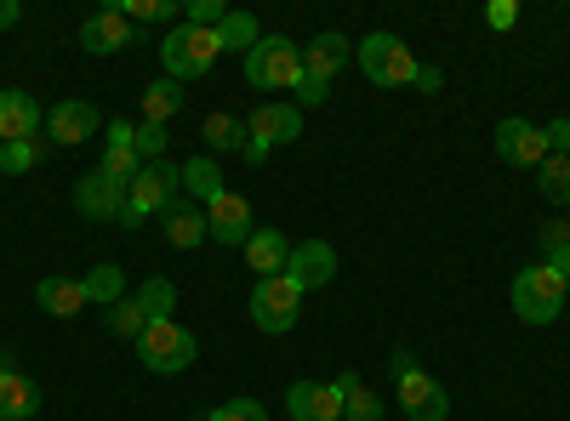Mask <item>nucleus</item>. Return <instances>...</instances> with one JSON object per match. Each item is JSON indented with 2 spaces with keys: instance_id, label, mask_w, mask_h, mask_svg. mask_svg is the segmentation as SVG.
Segmentation results:
<instances>
[{
  "instance_id": "27",
  "label": "nucleus",
  "mask_w": 570,
  "mask_h": 421,
  "mask_svg": "<svg viewBox=\"0 0 570 421\" xmlns=\"http://www.w3.org/2000/svg\"><path fill=\"white\" fill-rule=\"evenodd\" d=\"M263 40V23L252 18V12H228L223 23H217V46H223V52H252V46Z\"/></svg>"
},
{
  "instance_id": "20",
  "label": "nucleus",
  "mask_w": 570,
  "mask_h": 421,
  "mask_svg": "<svg viewBox=\"0 0 570 421\" xmlns=\"http://www.w3.org/2000/svg\"><path fill=\"white\" fill-rule=\"evenodd\" d=\"M240 251H246V268L257 279H274V273H285V262H292V245H285L279 228H252V240Z\"/></svg>"
},
{
  "instance_id": "10",
  "label": "nucleus",
  "mask_w": 570,
  "mask_h": 421,
  "mask_svg": "<svg viewBox=\"0 0 570 421\" xmlns=\"http://www.w3.org/2000/svg\"><path fill=\"white\" fill-rule=\"evenodd\" d=\"M497 160H508V166H542L548 160V137H542V126L537 120H525V114H508V120H497Z\"/></svg>"
},
{
  "instance_id": "26",
  "label": "nucleus",
  "mask_w": 570,
  "mask_h": 421,
  "mask_svg": "<svg viewBox=\"0 0 570 421\" xmlns=\"http://www.w3.org/2000/svg\"><path fill=\"white\" fill-rule=\"evenodd\" d=\"M80 291H86V302H98L104 313L126 297V273L115 268V262H98V268H86V279H80Z\"/></svg>"
},
{
  "instance_id": "9",
  "label": "nucleus",
  "mask_w": 570,
  "mask_h": 421,
  "mask_svg": "<svg viewBox=\"0 0 570 421\" xmlns=\"http://www.w3.org/2000/svg\"><path fill=\"white\" fill-rule=\"evenodd\" d=\"M303 313V291L292 273H274V279H257L252 285V324L263 337H285Z\"/></svg>"
},
{
  "instance_id": "11",
  "label": "nucleus",
  "mask_w": 570,
  "mask_h": 421,
  "mask_svg": "<svg viewBox=\"0 0 570 421\" xmlns=\"http://www.w3.org/2000/svg\"><path fill=\"white\" fill-rule=\"evenodd\" d=\"M75 211H80L86 222H120V217H126V182H115V177H104V171H86V177L75 182Z\"/></svg>"
},
{
  "instance_id": "31",
  "label": "nucleus",
  "mask_w": 570,
  "mask_h": 421,
  "mask_svg": "<svg viewBox=\"0 0 570 421\" xmlns=\"http://www.w3.org/2000/svg\"><path fill=\"white\" fill-rule=\"evenodd\" d=\"M131 149H137L142 166H155V160H166V149H171V131H166V126H149V120H137Z\"/></svg>"
},
{
  "instance_id": "1",
  "label": "nucleus",
  "mask_w": 570,
  "mask_h": 421,
  "mask_svg": "<svg viewBox=\"0 0 570 421\" xmlns=\"http://www.w3.org/2000/svg\"><path fill=\"white\" fill-rule=\"evenodd\" d=\"M177 200H183V166H171V160L142 166L126 182V217H120V228H142L149 217H166Z\"/></svg>"
},
{
  "instance_id": "17",
  "label": "nucleus",
  "mask_w": 570,
  "mask_h": 421,
  "mask_svg": "<svg viewBox=\"0 0 570 421\" xmlns=\"http://www.w3.org/2000/svg\"><path fill=\"white\" fill-rule=\"evenodd\" d=\"M285 273H292L297 291L308 297V291H320V285H331V279H337V251H331V240H303V245H292V262H285Z\"/></svg>"
},
{
  "instance_id": "13",
  "label": "nucleus",
  "mask_w": 570,
  "mask_h": 421,
  "mask_svg": "<svg viewBox=\"0 0 570 421\" xmlns=\"http://www.w3.org/2000/svg\"><path fill=\"white\" fill-rule=\"evenodd\" d=\"M131 40H137V23L120 7H104V12H91L80 23V46H86L91 58H115V52H126Z\"/></svg>"
},
{
  "instance_id": "37",
  "label": "nucleus",
  "mask_w": 570,
  "mask_h": 421,
  "mask_svg": "<svg viewBox=\"0 0 570 421\" xmlns=\"http://www.w3.org/2000/svg\"><path fill=\"white\" fill-rule=\"evenodd\" d=\"M131 137H137L131 120H109V126H104V149H131Z\"/></svg>"
},
{
  "instance_id": "33",
  "label": "nucleus",
  "mask_w": 570,
  "mask_h": 421,
  "mask_svg": "<svg viewBox=\"0 0 570 421\" xmlns=\"http://www.w3.org/2000/svg\"><path fill=\"white\" fill-rule=\"evenodd\" d=\"M206 421H268V410H263V399H228Z\"/></svg>"
},
{
  "instance_id": "44",
  "label": "nucleus",
  "mask_w": 570,
  "mask_h": 421,
  "mask_svg": "<svg viewBox=\"0 0 570 421\" xmlns=\"http://www.w3.org/2000/svg\"><path fill=\"white\" fill-rule=\"evenodd\" d=\"M0 182H7V177H0Z\"/></svg>"
},
{
  "instance_id": "24",
  "label": "nucleus",
  "mask_w": 570,
  "mask_h": 421,
  "mask_svg": "<svg viewBox=\"0 0 570 421\" xmlns=\"http://www.w3.org/2000/svg\"><path fill=\"white\" fill-rule=\"evenodd\" d=\"M337 393H343V421H383V399L365 388L360 370H343V377H337Z\"/></svg>"
},
{
  "instance_id": "7",
  "label": "nucleus",
  "mask_w": 570,
  "mask_h": 421,
  "mask_svg": "<svg viewBox=\"0 0 570 421\" xmlns=\"http://www.w3.org/2000/svg\"><path fill=\"white\" fill-rule=\"evenodd\" d=\"M246 80L263 91H297L303 86V46H292L285 34H263L246 52Z\"/></svg>"
},
{
  "instance_id": "41",
  "label": "nucleus",
  "mask_w": 570,
  "mask_h": 421,
  "mask_svg": "<svg viewBox=\"0 0 570 421\" xmlns=\"http://www.w3.org/2000/svg\"><path fill=\"white\" fill-rule=\"evenodd\" d=\"M416 86H422V91H440V86H445V74H440L434 63H422V74H416Z\"/></svg>"
},
{
  "instance_id": "39",
  "label": "nucleus",
  "mask_w": 570,
  "mask_h": 421,
  "mask_svg": "<svg viewBox=\"0 0 570 421\" xmlns=\"http://www.w3.org/2000/svg\"><path fill=\"white\" fill-rule=\"evenodd\" d=\"M542 262H548L559 279H570V245H548V251H542Z\"/></svg>"
},
{
  "instance_id": "40",
  "label": "nucleus",
  "mask_w": 570,
  "mask_h": 421,
  "mask_svg": "<svg viewBox=\"0 0 570 421\" xmlns=\"http://www.w3.org/2000/svg\"><path fill=\"white\" fill-rule=\"evenodd\" d=\"M548 245H570V222H564V217L542 228V251H548Z\"/></svg>"
},
{
  "instance_id": "28",
  "label": "nucleus",
  "mask_w": 570,
  "mask_h": 421,
  "mask_svg": "<svg viewBox=\"0 0 570 421\" xmlns=\"http://www.w3.org/2000/svg\"><path fill=\"white\" fill-rule=\"evenodd\" d=\"M177 109H183V86L177 80H155L149 91H142V120L149 126H166Z\"/></svg>"
},
{
  "instance_id": "35",
  "label": "nucleus",
  "mask_w": 570,
  "mask_h": 421,
  "mask_svg": "<svg viewBox=\"0 0 570 421\" xmlns=\"http://www.w3.org/2000/svg\"><path fill=\"white\" fill-rule=\"evenodd\" d=\"M485 23H491L497 34H508V29L519 23V0H491V7H485Z\"/></svg>"
},
{
  "instance_id": "22",
  "label": "nucleus",
  "mask_w": 570,
  "mask_h": 421,
  "mask_svg": "<svg viewBox=\"0 0 570 421\" xmlns=\"http://www.w3.org/2000/svg\"><path fill=\"white\" fill-rule=\"evenodd\" d=\"M35 302L52 313V319H75L86 308V291H80V279H58V273H46L40 285H35Z\"/></svg>"
},
{
  "instance_id": "30",
  "label": "nucleus",
  "mask_w": 570,
  "mask_h": 421,
  "mask_svg": "<svg viewBox=\"0 0 570 421\" xmlns=\"http://www.w3.org/2000/svg\"><path fill=\"white\" fill-rule=\"evenodd\" d=\"M537 182H542V200L548 206H570V154H548L537 166Z\"/></svg>"
},
{
  "instance_id": "29",
  "label": "nucleus",
  "mask_w": 570,
  "mask_h": 421,
  "mask_svg": "<svg viewBox=\"0 0 570 421\" xmlns=\"http://www.w3.org/2000/svg\"><path fill=\"white\" fill-rule=\"evenodd\" d=\"M46 160V137H23V143H0V177H23Z\"/></svg>"
},
{
  "instance_id": "3",
  "label": "nucleus",
  "mask_w": 570,
  "mask_h": 421,
  "mask_svg": "<svg viewBox=\"0 0 570 421\" xmlns=\"http://www.w3.org/2000/svg\"><path fill=\"white\" fill-rule=\"evenodd\" d=\"M389 370H394L400 410H405L411 421H445V415H451V393H445V388H440V382L416 364V353H411V348H394Z\"/></svg>"
},
{
  "instance_id": "32",
  "label": "nucleus",
  "mask_w": 570,
  "mask_h": 421,
  "mask_svg": "<svg viewBox=\"0 0 570 421\" xmlns=\"http://www.w3.org/2000/svg\"><path fill=\"white\" fill-rule=\"evenodd\" d=\"M104 177H115V182H131L137 171H142V160H137V149H104V166H98Z\"/></svg>"
},
{
  "instance_id": "5",
  "label": "nucleus",
  "mask_w": 570,
  "mask_h": 421,
  "mask_svg": "<svg viewBox=\"0 0 570 421\" xmlns=\"http://www.w3.org/2000/svg\"><path fill=\"white\" fill-rule=\"evenodd\" d=\"M137 359H142V370H149V377H183V370L200 359V342H195V331H188V324L160 319V324H149V331L137 337Z\"/></svg>"
},
{
  "instance_id": "19",
  "label": "nucleus",
  "mask_w": 570,
  "mask_h": 421,
  "mask_svg": "<svg viewBox=\"0 0 570 421\" xmlns=\"http://www.w3.org/2000/svg\"><path fill=\"white\" fill-rule=\"evenodd\" d=\"M35 415H40V388L0 353V421H35Z\"/></svg>"
},
{
  "instance_id": "4",
  "label": "nucleus",
  "mask_w": 570,
  "mask_h": 421,
  "mask_svg": "<svg viewBox=\"0 0 570 421\" xmlns=\"http://www.w3.org/2000/svg\"><path fill=\"white\" fill-rule=\"evenodd\" d=\"M223 58L217 46V29H195V23H177L166 40H160V63H166V80L188 86V80H206L212 63Z\"/></svg>"
},
{
  "instance_id": "34",
  "label": "nucleus",
  "mask_w": 570,
  "mask_h": 421,
  "mask_svg": "<svg viewBox=\"0 0 570 421\" xmlns=\"http://www.w3.org/2000/svg\"><path fill=\"white\" fill-rule=\"evenodd\" d=\"M131 23H166V18H177V7H171V0H126V7H120Z\"/></svg>"
},
{
  "instance_id": "21",
  "label": "nucleus",
  "mask_w": 570,
  "mask_h": 421,
  "mask_svg": "<svg viewBox=\"0 0 570 421\" xmlns=\"http://www.w3.org/2000/svg\"><path fill=\"white\" fill-rule=\"evenodd\" d=\"M160 222H166V245L171 251H195V245L212 240V233H206V206H195V200H177Z\"/></svg>"
},
{
  "instance_id": "15",
  "label": "nucleus",
  "mask_w": 570,
  "mask_h": 421,
  "mask_svg": "<svg viewBox=\"0 0 570 421\" xmlns=\"http://www.w3.org/2000/svg\"><path fill=\"white\" fill-rule=\"evenodd\" d=\"M348 63H354V40H343L337 29H325V34H314V40L303 46V80L331 86V80H337Z\"/></svg>"
},
{
  "instance_id": "8",
  "label": "nucleus",
  "mask_w": 570,
  "mask_h": 421,
  "mask_svg": "<svg viewBox=\"0 0 570 421\" xmlns=\"http://www.w3.org/2000/svg\"><path fill=\"white\" fill-rule=\"evenodd\" d=\"M297 137H303V109L297 103H257L246 114V160L263 166L274 149L297 143Z\"/></svg>"
},
{
  "instance_id": "42",
  "label": "nucleus",
  "mask_w": 570,
  "mask_h": 421,
  "mask_svg": "<svg viewBox=\"0 0 570 421\" xmlns=\"http://www.w3.org/2000/svg\"><path fill=\"white\" fill-rule=\"evenodd\" d=\"M23 18V7H18V0H0V29H12Z\"/></svg>"
},
{
  "instance_id": "18",
  "label": "nucleus",
  "mask_w": 570,
  "mask_h": 421,
  "mask_svg": "<svg viewBox=\"0 0 570 421\" xmlns=\"http://www.w3.org/2000/svg\"><path fill=\"white\" fill-rule=\"evenodd\" d=\"M46 109L29 98V91H0V143H23V137H40Z\"/></svg>"
},
{
  "instance_id": "38",
  "label": "nucleus",
  "mask_w": 570,
  "mask_h": 421,
  "mask_svg": "<svg viewBox=\"0 0 570 421\" xmlns=\"http://www.w3.org/2000/svg\"><path fill=\"white\" fill-rule=\"evenodd\" d=\"M325 98H331V86H320V80H303L297 86V109H320Z\"/></svg>"
},
{
  "instance_id": "43",
  "label": "nucleus",
  "mask_w": 570,
  "mask_h": 421,
  "mask_svg": "<svg viewBox=\"0 0 570 421\" xmlns=\"http://www.w3.org/2000/svg\"><path fill=\"white\" fill-rule=\"evenodd\" d=\"M564 291H570V279H564Z\"/></svg>"
},
{
  "instance_id": "6",
  "label": "nucleus",
  "mask_w": 570,
  "mask_h": 421,
  "mask_svg": "<svg viewBox=\"0 0 570 421\" xmlns=\"http://www.w3.org/2000/svg\"><path fill=\"white\" fill-rule=\"evenodd\" d=\"M564 302H570V291L548 262H531V268L513 273V313L525 324H553L564 313Z\"/></svg>"
},
{
  "instance_id": "14",
  "label": "nucleus",
  "mask_w": 570,
  "mask_h": 421,
  "mask_svg": "<svg viewBox=\"0 0 570 421\" xmlns=\"http://www.w3.org/2000/svg\"><path fill=\"white\" fill-rule=\"evenodd\" d=\"M98 126H104V114L86 98H63L58 109H46V137H52L58 149H75V143H86V137H98Z\"/></svg>"
},
{
  "instance_id": "23",
  "label": "nucleus",
  "mask_w": 570,
  "mask_h": 421,
  "mask_svg": "<svg viewBox=\"0 0 570 421\" xmlns=\"http://www.w3.org/2000/svg\"><path fill=\"white\" fill-rule=\"evenodd\" d=\"M200 137H206L212 154H234V149L246 154V120L228 114V109H212V114L200 120Z\"/></svg>"
},
{
  "instance_id": "36",
  "label": "nucleus",
  "mask_w": 570,
  "mask_h": 421,
  "mask_svg": "<svg viewBox=\"0 0 570 421\" xmlns=\"http://www.w3.org/2000/svg\"><path fill=\"white\" fill-rule=\"evenodd\" d=\"M542 137H548V154H570V114L548 120V126H542Z\"/></svg>"
},
{
  "instance_id": "2",
  "label": "nucleus",
  "mask_w": 570,
  "mask_h": 421,
  "mask_svg": "<svg viewBox=\"0 0 570 421\" xmlns=\"http://www.w3.org/2000/svg\"><path fill=\"white\" fill-rule=\"evenodd\" d=\"M354 63L371 86H416L422 63L411 58V46L389 29H371L365 40H354Z\"/></svg>"
},
{
  "instance_id": "16",
  "label": "nucleus",
  "mask_w": 570,
  "mask_h": 421,
  "mask_svg": "<svg viewBox=\"0 0 570 421\" xmlns=\"http://www.w3.org/2000/svg\"><path fill=\"white\" fill-rule=\"evenodd\" d=\"M285 415L292 421H343L337 382H292L285 388Z\"/></svg>"
},
{
  "instance_id": "12",
  "label": "nucleus",
  "mask_w": 570,
  "mask_h": 421,
  "mask_svg": "<svg viewBox=\"0 0 570 421\" xmlns=\"http://www.w3.org/2000/svg\"><path fill=\"white\" fill-rule=\"evenodd\" d=\"M252 206H246V194H234V189H223L212 206H206V233H212V240L217 245H234V251H240L246 240H252Z\"/></svg>"
},
{
  "instance_id": "25",
  "label": "nucleus",
  "mask_w": 570,
  "mask_h": 421,
  "mask_svg": "<svg viewBox=\"0 0 570 421\" xmlns=\"http://www.w3.org/2000/svg\"><path fill=\"white\" fill-rule=\"evenodd\" d=\"M183 194L195 200V206H212L223 194V171L212 154H195V160H183Z\"/></svg>"
}]
</instances>
